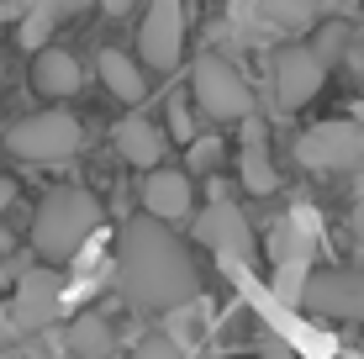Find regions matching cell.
Here are the masks:
<instances>
[{"mask_svg": "<svg viewBox=\"0 0 364 359\" xmlns=\"http://www.w3.org/2000/svg\"><path fill=\"white\" fill-rule=\"evenodd\" d=\"M137 201H143L148 217L180 222V217H191L196 185H191V175H185V169H154V175H143V185H137Z\"/></svg>", "mask_w": 364, "mask_h": 359, "instance_id": "8fae6325", "label": "cell"}, {"mask_svg": "<svg viewBox=\"0 0 364 359\" xmlns=\"http://www.w3.org/2000/svg\"><path fill=\"white\" fill-rule=\"evenodd\" d=\"M296 159L306 169H328V175H359L364 169V127L359 122H317L301 132Z\"/></svg>", "mask_w": 364, "mask_h": 359, "instance_id": "5b68a950", "label": "cell"}, {"mask_svg": "<svg viewBox=\"0 0 364 359\" xmlns=\"http://www.w3.org/2000/svg\"><path fill=\"white\" fill-rule=\"evenodd\" d=\"M191 90H196L200 111L217 117V122H248L254 117V90H248V80L222 53H200L191 64Z\"/></svg>", "mask_w": 364, "mask_h": 359, "instance_id": "3957f363", "label": "cell"}, {"mask_svg": "<svg viewBox=\"0 0 364 359\" xmlns=\"http://www.w3.org/2000/svg\"><path fill=\"white\" fill-rule=\"evenodd\" d=\"M53 27H58L53 16H43V11H27V16H21V27H16V43L27 48V53H43L48 37H53Z\"/></svg>", "mask_w": 364, "mask_h": 359, "instance_id": "44dd1931", "label": "cell"}, {"mask_svg": "<svg viewBox=\"0 0 364 359\" xmlns=\"http://www.w3.org/2000/svg\"><path fill=\"white\" fill-rule=\"evenodd\" d=\"M222 164V143L217 138H196L191 143V175H211Z\"/></svg>", "mask_w": 364, "mask_h": 359, "instance_id": "603a6c76", "label": "cell"}, {"mask_svg": "<svg viewBox=\"0 0 364 359\" xmlns=\"http://www.w3.org/2000/svg\"><path fill=\"white\" fill-rule=\"evenodd\" d=\"M111 143H117V154L127 159V164H137L143 175H154L159 159H164V148H169L164 127H159V122H148V117H127V122H117Z\"/></svg>", "mask_w": 364, "mask_h": 359, "instance_id": "7c38bea8", "label": "cell"}, {"mask_svg": "<svg viewBox=\"0 0 364 359\" xmlns=\"http://www.w3.org/2000/svg\"><path fill=\"white\" fill-rule=\"evenodd\" d=\"M317 227L322 222L301 206V212L291 217H280L269 227V259L274 264H311V249H317Z\"/></svg>", "mask_w": 364, "mask_h": 359, "instance_id": "4fadbf2b", "label": "cell"}, {"mask_svg": "<svg viewBox=\"0 0 364 359\" xmlns=\"http://www.w3.org/2000/svg\"><path fill=\"white\" fill-rule=\"evenodd\" d=\"M58 306H64V291H58V275L43 264L21 269L16 275V296H11V312H16L21 333H48L58 323Z\"/></svg>", "mask_w": 364, "mask_h": 359, "instance_id": "ba28073f", "label": "cell"}, {"mask_svg": "<svg viewBox=\"0 0 364 359\" xmlns=\"http://www.w3.org/2000/svg\"><path fill=\"white\" fill-rule=\"evenodd\" d=\"M354 238H359V249H364V201L354 206Z\"/></svg>", "mask_w": 364, "mask_h": 359, "instance_id": "4dcf8cb0", "label": "cell"}, {"mask_svg": "<svg viewBox=\"0 0 364 359\" xmlns=\"http://www.w3.org/2000/svg\"><path fill=\"white\" fill-rule=\"evenodd\" d=\"M16 6H21V16H27V11H43V16L64 21V16H80V11H90L95 0H16Z\"/></svg>", "mask_w": 364, "mask_h": 359, "instance_id": "7402d4cb", "label": "cell"}, {"mask_svg": "<svg viewBox=\"0 0 364 359\" xmlns=\"http://www.w3.org/2000/svg\"><path fill=\"white\" fill-rule=\"evenodd\" d=\"M348 69L364 74V32H354V48H348Z\"/></svg>", "mask_w": 364, "mask_h": 359, "instance_id": "83f0119b", "label": "cell"}, {"mask_svg": "<svg viewBox=\"0 0 364 359\" xmlns=\"http://www.w3.org/2000/svg\"><path fill=\"white\" fill-rule=\"evenodd\" d=\"M306 286H311V264H274V296L285 306H306Z\"/></svg>", "mask_w": 364, "mask_h": 359, "instance_id": "d6986e66", "label": "cell"}, {"mask_svg": "<svg viewBox=\"0 0 364 359\" xmlns=\"http://www.w3.org/2000/svg\"><path fill=\"white\" fill-rule=\"evenodd\" d=\"M306 312L338 317V323H364V269H311Z\"/></svg>", "mask_w": 364, "mask_h": 359, "instance_id": "52a82bcc", "label": "cell"}, {"mask_svg": "<svg viewBox=\"0 0 364 359\" xmlns=\"http://www.w3.org/2000/svg\"><path fill=\"white\" fill-rule=\"evenodd\" d=\"M100 80H106V90L117 95V101H143L148 95L143 64H137L132 53H122V48H106V53H100Z\"/></svg>", "mask_w": 364, "mask_h": 359, "instance_id": "9a60e30c", "label": "cell"}, {"mask_svg": "<svg viewBox=\"0 0 364 359\" xmlns=\"http://www.w3.org/2000/svg\"><path fill=\"white\" fill-rule=\"evenodd\" d=\"M69 349H74V354H106V349H111V328H106V317H95V312L74 317V328H69Z\"/></svg>", "mask_w": 364, "mask_h": 359, "instance_id": "ac0fdd59", "label": "cell"}, {"mask_svg": "<svg viewBox=\"0 0 364 359\" xmlns=\"http://www.w3.org/2000/svg\"><path fill=\"white\" fill-rule=\"evenodd\" d=\"M348 48H354V32H348L343 21H328V27L317 32V43H311V53H317L322 64H333V58H348Z\"/></svg>", "mask_w": 364, "mask_h": 359, "instance_id": "ffe728a7", "label": "cell"}, {"mask_svg": "<svg viewBox=\"0 0 364 359\" xmlns=\"http://www.w3.org/2000/svg\"><path fill=\"white\" fill-rule=\"evenodd\" d=\"M11 201H16V185H11V180H0V212H6Z\"/></svg>", "mask_w": 364, "mask_h": 359, "instance_id": "f546056e", "label": "cell"}, {"mask_svg": "<svg viewBox=\"0 0 364 359\" xmlns=\"http://www.w3.org/2000/svg\"><path fill=\"white\" fill-rule=\"evenodd\" d=\"M16 333H21V328H16V312H11V306L0 301V343H11Z\"/></svg>", "mask_w": 364, "mask_h": 359, "instance_id": "4316f807", "label": "cell"}, {"mask_svg": "<svg viewBox=\"0 0 364 359\" xmlns=\"http://www.w3.org/2000/svg\"><path fill=\"white\" fill-rule=\"evenodd\" d=\"M169 323H174V333H169V338H174V343H180V349H185V343L196 338V317H191V312H185V306H180V312H169Z\"/></svg>", "mask_w": 364, "mask_h": 359, "instance_id": "484cf974", "label": "cell"}, {"mask_svg": "<svg viewBox=\"0 0 364 359\" xmlns=\"http://www.w3.org/2000/svg\"><path fill=\"white\" fill-rule=\"evenodd\" d=\"M248 11L259 21H269L274 32H301V27L317 21V0H254Z\"/></svg>", "mask_w": 364, "mask_h": 359, "instance_id": "e0dca14e", "label": "cell"}, {"mask_svg": "<svg viewBox=\"0 0 364 359\" xmlns=\"http://www.w3.org/2000/svg\"><path fill=\"white\" fill-rule=\"evenodd\" d=\"M95 227H100V201L85 185H58L43 195V206L32 217V249L43 264H69L90 243Z\"/></svg>", "mask_w": 364, "mask_h": 359, "instance_id": "7a4b0ae2", "label": "cell"}, {"mask_svg": "<svg viewBox=\"0 0 364 359\" xmlns=\"http://www.w3.org/2000/svg\"><path fill=\"white\" fill-rule=\"evenodd\" d=\"M196 238L206 249H217L222 259H254V227H248V217L232 201H211L196 217Z\"/></svg>", "mask_w": 364, "mask_h": 359, "instance_id": "30bf717a", "label": "cell"}, {"mask_svg": "<svg viewBox=\"0 0 364 359\" xmlns=\"http://www.w3.org/2000/svg\"><path fill=\"white\" fill-rule=\"evenodd\" d=\"M80 122L69 111H37V117H21L16 127L6 132L11 154L27 159V164H58V159L80 154Z\"/></svg>", "mask_w": 364, "mask_h": 359, "instance_id": "277c9868", "label": "cell"}, {"mask_svg": "<svg viewBox=\"0 0 364 359\" xmlns=\"http://www.w3.org/2000/svg\"><path fill=\"white\" fill-rule=\"evenodd\" d=\"M132 359H185V349L169 338V333H154V338L137 343V354H132Z\"/></svg>", "mask_w": 364, "mask_h": 359, "instance_id": "d4e9b609", "label": "cell"}, {"mask_svg": "<svg viewBox=\"0 0 364 359\" xmlns=\"http://www.w3.org/2000/svg\"><path fill=\"white\" fill-rule=\"evenodd\" d=\"M80 58L64 53V48H43L37 53V64H32V85H37V95H48V101H69L74 90H80Z\"/></svg>", "mask_w": 364, "mask_h": 359, "instance_id": "5bb4252c", "label": "cell"}, {"mask_svg": "<svg viewBox=\"0 0 364 359\" xmlns=\"http://www.w3.org/2000/svg\"><path fill=\"white\" fill-rule=\"evenodd\" d=\"M132 6H137V0H100V11H106V16H127Z\"/></svg>", "mask_w": 364, "mask_h": 359, "instance_id": "f1b7e54d", "label": "cell"}, {"mask_svg": "<svg viewBox=\"0 0 364 359\" xmlns=\"http://www.w3.org/2000/svg\"><path fill=\"white\" fill-rule=\"evenodd\" d=\"M269 80H274V101H280L285 111H296V106H306L311 95L322 90V80H328V64H322L311 48H280V53H274Z\"/></svg>", "mask_w": 364, "mask_h": 359, "instance_id": "9c48e42d", "label": "cell"}, {"mask_svg": "<svg viewBox=\"0 0 364 359\" xmlns=\"http://www.w3.org/2000/svg\"><path fill=\"white\" fill-rule=\"evenodd\" d=\"M117 286L137 312H180L196 301V259L159 217H132L117 238Z\"/></svg>", "mask_w": 364, "mask_h": 359, "instance_id": "6da1fadb", "label": "cell"}, {"mask_svg": "<svg viewBox=\"0 0 364 359\" xmlns=\"http://www.w3.org/2000/svg\"><path fill=\"white\" fill-rule=\"evenodd\" d=\"M185 48V0H148V16L137 27V58L148 69H174Z\"/></svg>", "mask_w": 364, "mask_h": 359, "instance_id": "8992f818", "label": "cell"}, {"mask_svg": "<svg viewBox=\"0 0 364 359\" xmlns=\"http://www.w3.org/2000/svg\"><path fill=\"white\" fill-rule=\"evenodd\" d=\"M243 185L254 195L274 191V164H269V148H264V122L248 117L243 122Z\"/></svg>", "mask_w": 364, "mask_h": 359, "instance_id": "2e32d148", "label": "cell"}, {"mask_svg": "<svg viewBox=\"0 0 364 359\" xmlns=\"http://www.w3.org/2000/svg\"><path fill=\"white\" fill-rule=\"evenodd\" d=\"M169 138L185 143V148L196 143V127H191V106H185V95H174V101H169Z\"/></svg>", "mask_w": 364, "mask_h": 359, "instance_id": "cb8c5ba5", "label": "cell"}]
</instances>
